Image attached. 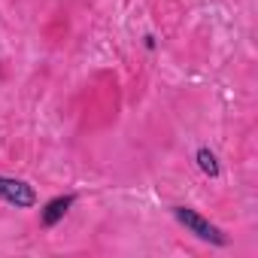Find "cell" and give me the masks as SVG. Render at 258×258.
<instances>
[{
	"label": "cell",
	"mask_w": 258,
	"mask_h": 258,
	"mask_svg": "<svg viewBox=\"0 0 258 258\" xmlns=\"http://www.w3.org/2000/svg\"><path fill=\"white\" fill-rule=\"evenodd\" d=\"M170 213H173V219H176L188 234H195L198 240H204V243H210V246H228V243H231V237H228L216 222H210L207 216H201L195 207H182V204H179V207H173Z\"/></svg>",
	"instance_id": "cell-1"
},
{
	"label": "cell",
	"mask_w": 258,
	"mask_h": 258,
	"mask_svg": "<svg viewBox=\"0 0 258 258\" xmlns=\"http://www.w3.org/2000/svg\"><path fill=\"white\" fill-rule=\"evenodd\" d=\"M0 201L16 207V210H34L40 204V195H37V188L31 182L0 173Z\"/></svg>",
	"instance_id": "cell-2"
},
{
	"label": "cell",
	"mask_w": 258,
	"mask_h": 258,
	"mask_svg": "<svg viewBox=\"0 0 258 258\" xmlns=\"http://www.w3.org/2000/svg\"><path fill=\"white\" fill-rule=\"evenodd\" d=\"M73 204H76V195H55L52 201L43 204V210H40V225H43L46 231L55 228L58 222H64V216L70 213Z\"/></svg>",
	"instance_id": "cell-3"
},
{
	"label": "cell",
	"mask_w": 258,
	"mask_h": 258,
	"mask_svg": "<svg viewBox=\"0 0 258 258\" xmlns=\"http://www.w3.org/2000/svg\"><path fill=\"white\" fill-rule=\"evenodd\" d=\"M195 164H198V170H201L207 179H219V176H222V161H219V155H216L210 146H198V149H195Z\"/></svg>",
	"instance_id": "cell-4"
},
{
	"label": "cell",
	"mask_w": 258,
	"mask_h": 258,
	"mask_svg": "<svg viewBox=\"0 0 258 258\" xmlns=\"http://www.w3.org/2000/svg\"><path fill=\"white\" fill-rule=\"evenodd\" d=\"M143 46H146V49L152 52V49L158 46V43H155V34H146V37H143Z\"/></svg>",
	"instance_id": "cell-5"
}]
</instances>
